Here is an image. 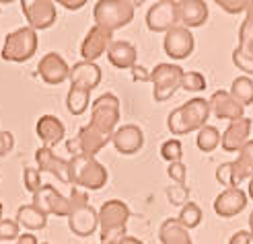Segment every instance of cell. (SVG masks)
Instances as JSON below:
<instances>
[{"mask_svg":"<svg viewBox=\"0 0 253 244\" xmlns=\"http://www.w3.org/2000/svg\"><path fill=\"white\" fill-rule=\"evenodd\" d=\"M208 117H210L208 101L202 97H196L169 113L167 127L173 136H185V134L202 130V127L206 125Z\"/></svg>","mask_w":253,"mask_h":244,"instance_id":"1","label":"cell"},{"mask_svg":"<svg viewBox=\"0 0 253 244\" xmlns=\"http://www.w3.org/2000/svg\"><path fill=\"white\" fill-rule=\"evenodd\" d=\"M107 169L95 156L74 154L68 160V183L88 191H99L107 183Z\"/></svg>","mask_w":253,"mask_h":244,"instance_id":"2","label":"cell"},{"mask_svg":"<svg viewBox=\"0 0 253 244\" xmlns=\"http://www.w3.org/2000/svg\"><path fill=\"white\" fill-rule=\"evenodd\" d=\"M99 228L101 244H118L126 236V226L130 220V208L120 199H109L99 208Z\"/></svg>","mask_w":253,"mask_h":244,"instance_id":"3","label":"cell"},{"mask_svg":"<svg viewBox=\"0 0 253 244\" xmlns=\"http://www.w3.org/2000/svg\"><path fill=\"white\" fill-rule=\"evenodd\" d=\"M136 4L140 2H132V0H99L93 8L95 25L103 27L109 33L122 27H128L134 19Z\"/></svg>","mask_w":253,"mask_h":244,"instance_id":"4","label":"cell"},{"mask_svg":"<svg viewBox=\"0 0 253 244\" xmlns=\"http://www.w3.org/2000/svg\"><path fill=\"white\" fill-rule=\"evenodd\" d=\"M40 37L37 31L31 27H19L6 35V41L2 45V60L6 62H27L35 56Z\"/></svg>","mask_w":253,"mask_h":244,"instance_id":"5","label":"cell"},{"mask_svg":"<svg viewBox=\"0 0 253 244\" xmlns=\"http://www.w3.org/2000/svg\"><path fill=\"white\" fill-rule=\"evenodd\" d=\"M183 70L175 64H159L155 70H150V82H153V97L157 103H165L175 95L181 86Z\"/></svg>","mask_w":253,"mask_h":244,"instance_id":"6","label":"cell"},{"mask_svg":"<svg viewBox=\"0 0 253 244\" xmlns=\"http://www.w3.org/2000/svg\"><path fill=\"white\" fill-rule=\"evenodd\" d=\"M120 123V99L113 93L101 95L91 107V125L97 130L113 134Z\"/></svg>","mask_w":253,"mask_h":244,"instance_id":"7","label":"cell"},{"mask_svg":"<svg viewBox=\"0 0 253 244\" xmlns=\"http://www.w3.org/2000/svg\"><path fill=\"white\" fill-rule=\"evenodd\" d=\"M111 142V134H105L97 130L95 125H84L79 130V136L68 142V152L74 154H86V156H95Z\"/></svg>","mask_w":253,"mask_h":244,"instance_id":"8","label":"cell"},{"mask_svg":"<svg viewBox=\"0 0 253 244\" xmlns=\"http://www.w3.org/2000/svg\"><path fill=\"white\" fill-rule=\"evenodd\" d=\"M33 208H37L43 215H60L68 217L70 215V199L56 191L54 185H42V189L33 193Z\"/></svg>","mask_w":253,"mask_h":244,"instance_id":"9","label":"cell"},{"mask_svg":"<svg viewBox=\"0 0 253 244\" xmlns=\"http://www.w3.org/2000/svg\"><path fill=\"white\" fill-rule=\"evenodd\" d=\"M177 23H179L177 0H161V2H155L146 12V27L155 33H167Z\"/></svg>","mask_w":253,"mask_h":244,"instance_id":"10","label":"cell"},{"mask_svg":"<svg viewBox=\"0 0 253 244\" xmlns=\"http://www.w3.org/2000/svg\"><path fill=\"white\" fill-rule=\"evenodd\" d=\"M21 8L29 23L27 27H31L33 31L49 29L56 23V2L52 0H23Z\"/></svg>","mask_w":253,"mask_h":244,"instance_id":"11","label":"cell"},{"mask_svg":"<svg viewBox=\"0 0 253 244\" xmlns=\"http://www.w3.org/2000/svg\"><path fill=\"white\" fill-rule=\"evenodd\" d=\"M194 35L189 29H185L183 25H175L165 33V39H163V47H165V54L173 60H185L189 54L194 51Z\"/></svg>","mask_w":253,"mask_h":244,"instance_id":"12","label":"cell"},{"mask_svg":"<svg viewBox=\"0 0 253 244\" xmlns=\"http://www.w3.org/2000/svg\"><path fill=\"white\" fill-rule=\"evenodd\" d=\"M111 37H113V33L105 31L103 27H99V25H93V27L88 29L86 37L83 39V45H81L83 62H95L97 58L107 54V49L113 41Z\"/></svg>","mask_w":253,"mask_h":244,"instance_id":"13","label":"cell"},{"mask_svg":"<svg viewBox=\"0 0 253 244\" xmlns=\"http://www.w3.org/2000/svg\"><path fill=\"white\" fill-rule=\"evenodd\" d=\"M37 72H40L42 80L45 84H62L64 80H68L70 76V66L66 64V60L62 58L56 51H49L40 60V66H37Z\"/></svg>","mask_w":253,"mask_h":244,"instance_id":"14","label":"cell"},{"mask_svg":"<svg viewBox=\"0 0 253 244\" xmlns=\"http://www.w3.org/2000/svg\"><path fill=\"white\" fill-rule=\"evenodd\" d=\"M251 127H253V121L249 117H241V119L231 121L229 127L224 130V134L220 136L222 150L224 152H239L245 146V142H249Z\"/></svg>","mask_w":253,"mask_h":244,"instance_id":"15","label":"cell"},{"mask_svg":"<svg viewBox=\"0 0 253 244\" xmlns=\"http://www.w3.org/2000/svg\"><path fill=\"white\" fill-rule=\"evenodd\" d=\"M247 205V193L239 187L224 189L220 195L214 199V211L220 217H233L237 213H241Z\"/></svg>","mask_w":253,"mask_h":244,"instance_id":"16","label":"cell"},{"mask_svg":"<svg viewBox=\"0 0 253 244\" xmlns=\"http://www.w3.org/2000/svg\"><path fill=\"white\" fill-rule=\"evenodd\" d=\"M111 142L120 154H136L144 144V134L138 125L128 123V125L118 127V130L111 134Z\"/></svg>","mask_w":253,"mask_h":244,"instance_id":"17","label":"cell"},{"mask_svg":"<svg viewBox=\"0 0 253 244\" xmlns=\"http://www.w3.org/2000/svg\"><path fill=\"white\" fill-rule=\"evenodd\" d=\"M208 105H210V113H214V117H216V119L235 121V119L245 117V115H243L245 107L239 105V103L229 95V91H216L210 97Z\"/></svg>","mask_w":253,"mask_h":244,"instance_id":"18","label":"cell"},{"mask_svg":"<svg viewBox=\"0 0 253 244\" xmlns=\"http://www.w3.org/2000/svg\"><path fill=\"white\" fill-rule=\"evenodd\" d=\"M99 226V215L93 205H83V208L72 209L68 215V228L72 230V234L77 236H91L95 234V230Z\"/></svg>","mask_w":253,"mask_h":244,"instance_id":"19","label":"cell"},{"mask_svg":"<svg viewBox=\"0 0 253 244\" xmlns=\"http://www.w3.org/2000/svg\"><path fill=\"white\" fill-rule=\"evenodd\" d=\"M179 8V23H183L185 29L202 27L208 19V4L204 0H177Z\"/></svg>","mask_w":253,"mask_h":244,"instance_id":"20","label":"cell"},{"mask_svg":"<svg viewBox=\"0 0 253 244\" xmlns=\"http://www.w3.org/2000/svg\"><path fill=\"white\" fill-rule=\"evenodd\" d=\"M35 160H37V166H40V173H49L56 178H60L62 183H68V160L56 156L52 148H45V146L37 148Z\"/></svg>","mask_w":253,"mask_h":244,"instance_id":"21","label":"cell"},{"mask_svg":"<svg viewBox=\"0 0 253 244\" xmlns=\"http://www.w3.org/2000/svg\"><path fill=\"white\" fill-rule=\"evenodd\" d=\"M70 84L83 86L86 91H93L101 82V68L95 62H77L70 68Z\"/></svg>","mask_w":253,"mask_h":244,"instance_id":"22","label":"cell"},{"mask_svg":"<svg viewBox=\"0 0 253 244\" xmlns=\"http://www.w3.org/2000/svg\"><path fill=\"white\" fill-rule=\"evenodd\" d=\"M35 132H37V138L45 144V148H52L64 139L66 127L58 117H54V115H43L35 125Z\"/></svg>","mask_w":253,"mask_h":244,"instance_id":"23","label":"cell"},{"mask_svg":"<svg viewBox=\"0 0 253 244\" xmlns=\"http://www.w3.org/2000/svg\"><path fill=\"white\" fill-rule=\"evenodd\" d=\"M107 60L111 62V66H116L120 70H132L136 66L138 51L130 41H111L107 49Z\"/></svg>","mask_w":253,"mask_h":244,"instance_id":"24","label":"cell"},{"mask_svg":"<svg viewBox=\"0 0 253 244\" xmlns=\"http://www.w3.org/2000/svg\"><path fill=\"white\" fill-rule=\"evenodd\" d=\"M231 164H233L235 187L241 181H245V178L253 176V139L245 142V146L239 150V154H237V160H233Z\"/></svg>","mask_w":253,"mask_h":244,"instance_id":"25","label":"cell"},{"mask_svg":"<svg viewBox=\"0 0 253 244\" xmlns=\"http://www.w3.org/2000/svg\"><path fill=\"white\" fill-rule=\"evenodd\" d=\"M159 238L163 244H192L189 230L177 222V217H169V220L161 224Z\"/></svg>","mask_w":253,"mask_h":244,"instance_id":"26","label":"cell"},{"mask_svg":"<svg viewBox=\"0 0 253 244\" xmlns=\"http://www.w3.org/2000/svg\"><path fill=\"white\" fill-rule=\"evenodd\" d=\"M17 224L25 226L27 230H42L47 224V215H43L37 208H33L31 203L21 205L17 209Z\"/></svg>","mask_w":253,"mask_h":244,"instance_id":"27","label":"cell"},{"mask_svg":"<svg viewBox=\"0 0 253 244\" xmlns=\"http://www.w3.org/2000/svg\"><path fill=\"white\" fill-rule=\"evenodd\" d=\"M88 103H91V91L77 84H70V91L66 95V109L72 115H83L88 109Z\"/></svg>","mask_w":253,"mask_h":244,"instance_id":"28","label":"cell"},{"mask_svg":"<svg viewBox=\"0 0 253 244\" xmlns=\"http://www.w3.org/2000/svg\"><path fill=\"white\" fill-rule=\"evenodd\" d=\"M229 95L239 103L241 107H247L253 103V80L249 76H239V78L233 80Z\"/></svg>","mask_w":253,"mask_h":244,"instance_id":"29","label":"cell"},{"mask_svg":"<svg viewBox=\"0 0 253 244\" xmlns=\"http://www.w3.org/2000/svg\"><path fill=\"white\" fill-rule=\"evenodd\" d=\"M196 144L202 152H212L216 150L218 144H220V132L216 130L214 125H204L202 130H198V136H196Z\"/></svg>","mask_w":253,"mask_h":244,"instance_id":"30","label":"cell"},{"mask_svg":"<svg viewBox=\"0 0 253 244\" xmlns=\"http://www.w3.org/2000/svg\"><path fill=\"white\" fill-rule=\"evenodd\" d=\"M177 222H179L183 228H187V230L198 228L200 222H202V209H200V205L194 203V201H187L183 208H181L179 217H177Z\"/></svg>","mask_w":253,"mask_h":244,"instance_id":"31","label":"cell"},{"mask_svg":"<svg viewBox=\"0 0 253 244\" xmlns=\"http://www.w3.org/2000/svg\"><path fill=\"white\" fill-rule=\"evenodd\" d=\"M161 156L165 158L169 164L181 162V158H183V146H181V142H179L177 138L167 139V142L161 146Z\"/></svg>","mask_w":253,"mask_h":244,"instance_id":"32","label":"cell"},{"mask_svg":"<svg viewBox=\"0 0 253 244\" xmlns=\"http://www.w3.org/2000/svg\"><path fill=\"white\" fill-rule=\"evenodd\" d=\"M237 49H241L245 56L253 58V25H249L247 21L241 23V29H239V45Z\"/></svg>","mask_w":253,"mask_h":244,"instance_id":"33","label":"cell"},{"mask_svg":"<svg viewBox=\"0 0 253 244\" xmlns=\"http://www.w3.org/2000/svg\"><path fill=\"white\" fill-rule=\"evenodd\" d=\"M183 91H189V93H198V91H204L206 88V78L204 74L200 72H183L181 76V86Z\"/></svg>","mask_w":253,"mask_h":244,"instance_id":"34","label":"cell"},{"mask_svg":"<svg viewBox=\"0 0 253 244\" xmlns=\"http://www.w3.org/2000/svg\"><path fill=\"white\" fill-rule=\"evenodd\" d=\"M23 185L27 191H31V193H37V191L42 189V173L37 169L27 166V169L23 171Z\"/></svg>","mask_w":253,"mask_h":244,"instance_id":"35","label":"cell"},{"mask_svg":"<svg viewBox=\"0 0 253 244\" xmlns=\"http://www.w3.org/2000/svg\"><path fill=\"white\" fill-rule=\"evenodd\" d=\"M167 174L171 181H175L179 187H185V178H187V166L183 162H173L169 164V169H167Z\"/></svg>","mask_w":253,"mask_h":244,"instance_id":"36","label":"cell"},{"mask_svg":"<svg viewBox=\"0 0 253 244\" xmlns=\"http://www.w3.org/2000/svg\"><path fill=\"white\" fill-rule=\"evenodd\" d=\"M19 238V224L17 220H0V240H17Z\"/></svg>","mask_w":253,"mask_h":244,"instance_id":"37","label":"cell"},{"mask_svg":"<svg viewBox=\"0 0 253 244\" xmlns=\"http://www.w3.org/2000/svg\"><path fill=\"white\" fill-rule=\"evenodd\" d=\"M216 178H218V183L224 185L226 189L235 187V181H233V164L231 162H222L218 169H216Z\"/></svg>","mask_w":253,"mask_h":244,"instance_id":"38","label":"cell"},{"mask_svg":"<svg viewBox=\"0 0 253 244\" xmlns=\"http://www.w3.org/2000/svg\"><path fill=\"white\" fill-rule=\"evenodd\" d=\"M216 4L224 8L226 12H231V15H239V12L247 10L249 0H216Z\"/></svg>","mask_w":253,"mask_h":244,"instance_id":"39","label":"cell"},{"mask_svg":"<svg viewBox=\"0 0 253 244\" xmlns=\"http://www.w3.org/2000/svg\"><path fill=\"white\" fill-rule=\"evenodd\" d=\"M233 62H235V66H237L239 70H243L245 74H253V58L245 56L241 49L235 47V51H233Z\"/></svg>","mask_w":253,"mask_h":244,"instance_id":"40","label":"cell"},{"mask_svg":"<svg viewBox=\"0 0 253 244\" xmlns=\"http://www.w3.org/2000/svg\"><path fill=\"white\" fill-rule=\"evenodd\" d=\"M12 146H15V136L10 132H0V156H6Z\"/></svg>","mask_w":253,"mask_h":244,"instance_id":"41","label":"cell"},{"mask_svg":"<svg viewBox=\"0 0 253 244\" xmlns=\"http://www.w3.org/2000/svg\"><path fill=\"white\" fill-rule=\"evenodd\" d=\"M229 244H251V236L247 230H239V232H235L229 240Z\"/></svg>","mask_w":253,"mask_h":244,"instance_id":"42","label":"cell"},{"mask_svg":"<svg viewBox=\"0 0 253 244\" xmlns=\"http://www.w3.org/2000/svg\"><path fill=\"white\" fill-rule=\"evenodd\" d=\"M58 4H62L68 10H79V8H83L86 4V0H58Z\"/></svg>","mask_w":253,"mask_h":244,"instance_id":"43","label":"cell"},{"mask_svg":"<svg viewBox=\"0 0 253 244\" xmlns=\"http://www.w3.org/2000/svg\"><path fill=\"white\" fill-rule=\"evenodd\" d=\"M132 74H134V80H150V72H146V68L142 66H134Z\"/></svg>","mask_w":253,"mask_h":244,"instance_id":"44","label":"cell"},{"mask_svg":"<svg viewBox=\"0 0 253 244\" xmlns=\"http://www.w3.org/2000/svg\"><path fill=\"white\" fill-rule=\"evenodd\" d=\"M17 244H37V238L33 234H19Z\"/></svg>","mask_w":253,"mask_h":244,"instance_id":"45","label":"cell"},{"mask_svg":"<svg viewBox=\"0 0 253 244\" xmlns=\"http://www.w3.org/2000/svg\"><path fill=\"white\" fill-rule=\"evenodd\" d=\"M118 244H144L142 240H138V238H134V236H124Z\"/></svg>","mask_w":253,"mask_h":244,"instance_id":"46","label":"cell"},{"mask_svg":"<svg viewBox=\"0 0 253 244\" xmlns=\"http://www.w3.org/2000/svg\"><path fill=\"white\" fill-rule=\"evenodd\" d=\"M247 17H245V21L249 23V25H253V0H249V4H247Z\"/></svg>","mask_w":253,"mask_h":244,"instance_id":"47","label":"cell"},{"mask_svg":"<svg viewBox=\"0 0 253 244\" xmlns=\"http://www.w3.org/2000/svg\"><path fill=\"white\" fill-rule=\"evenodd\" d=\"M247 195L253 199V176H249V185H247Z\"/></svg>","mask_w":253,"mask_h":244,"instance_id":"48","label":"cell"},{"mask_svg":"<svg viewBox=\"0 0 253 244\" xmlns=\"http://www.w3.org/2000/svg\"><path fill=\"white\" fill-rule=\"evenodd\" d=\"M249 236H251V240H253V211H251V215H249Z\"/></svg>","mask_w":253,"mask_h":244,"instance_id":"49","label":"cell"},{"mask_svg":"<svg viewBox=\"0 0 253 244\" xmlns=\"http://www.w3.org/2000/svg\"><path fill=\"white\" fill-rule=\"evenodd\" d=\"M2 209H4V208H2V203H0V220H2Z\"/></svg>","mask_w":253,"mask_h":244,"instance_id":"50","label":"cell"},{"mask_svg":"<svg viewBox=\"0 0 253 244\" xmlns=\"http://www.w3.org/2000/svg\"><path fill=\"white\" fill-rule=\"evenodd\" d=\"M43 244H47V242H43Z\"/></svg>","mask_w":253,"mask_h":244,"instance_id":"51","label":"cell"}]
</instances>
